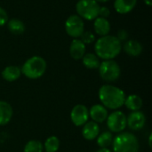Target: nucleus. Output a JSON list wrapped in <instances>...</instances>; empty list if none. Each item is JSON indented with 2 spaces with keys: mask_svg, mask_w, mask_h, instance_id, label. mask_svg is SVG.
I'll return each mask as SVG.
<instances>
[{
  "mask_svg": "<svg viewBox=\"0 0 152 152\" xmlns=\"http://www.w3.org/2000/svg\"><path fill=\"white\" fill-rule=\"evenodd\" d=\"M95 54L102 60H113L122 50V43L115 36H104L98 38L94 45Z\"/></svg>",
  "mask_w": 152,
  "mask_h": 152,
  "instance_id": "obj_1",
  "label": "nucleus"
},
{
  "mask_svg": "<svg viewBox=\"0 0 152 152\" xmlns=\"http://www.w3.org/2000/svg\"><path fill=\"white\" fill-rule=\"evenodd\" d=\"M99 99L106 109L118 110L120 109L126 99L125 92L119 87L111 85H103L99 89Z\"/></svg>",
  "mask_w": 152,
  "mask_h": 152,
  "instance_id": "obj_2",
  "label": "nucleus"
},
{
  "mask_svg": "<svg viewBox=\"0 0 152 152\" xmlns=\"http://www.w3.org/2000/svg\"><path fill=\"white\" fill-rule=\"evenodd\" d=\"M113 152H138L139 142L134 134L119 133L112 142Z\"/></svg>",
  "mask_w": 152,
  "mask_h": 152,
  "instance_id": "obj_3",
  "label": "nucleus"
},
{
  "mask_svg": "<svg viewBox=\"0 0 152 152\" xmlns=\"http://www.w3.org/2000/svg\"><path fill=\"white\" fill-rule=\"evenodd\" d=\"M21 74L29 79H37L41 77L46 70V61L40 56H33L28 59L22 65Z\"/></svg>",
  "mask_w": 152,
  "mask_h": 152,
  "instance_id": "obj_4",
  "label": "nucleus"
},
{
  "mask_svg": "<svg viewBox=\"0 0 152 152\" xmlns=\"http://www.w3.org/2000/svg\"><path fill=\"white\" fill-rule=\"evenodd\" d=\"M100 7L95 0H79L76 4V11L82 19L93 20L99 16Z\"/></svg>",
  "mask_w": 152,
  "mask_h": 152,
  "instance_id": "obj_5",
  "label": "nucleus"
},
{
  "mask_svg": "<svg viewBox=\"0 0 152 152\" xmlns=\"http://www.w3.org/2000/svg\"><path fill=\"white\" fill-rule=\"evenodd\" d=\"M100 77L106 82L117 81L121 74V69L117 61L114 60H105L99 66Z\"/></svg>",
  "mask_w": 152,
  "mask_h": 152,
  "instance_id": "obj_6",
  "label": "nucleus"
},
{
  "mask_svg": "<svg viewBox=\"0 0 152 152\" xmlns=\"http://www.w3.org/2000/svg\"><path fill=\"white\" fill-rule=\"evenodd\" d=\"M84 20L77 14L70 15L65 21V30L73 38H79L84 32Z\"/></svg>",
  "mask_w": 152,
  "mask_h": 152,
  "instance_id": "obj_7",
  "label": "nucleus"
},
{
  "mask_svg": "<svg viewBox=\"0 0 152 152\" xmlns=\"http://www.w3.org/2000/svg\"><path fill=\"white\" fill-rule=\"evenodd\" d=\"M107 126L113 133H122L126 127V117L124 112L116 110L107 118Z\"/></svg>",
  "mask_w": 152,
  "mask_h": 152,
  "instance_id": "obj_8",
  "label": "nucleus"
},
{
  "mask_svg": "<svg viewBox=\"0 0 152 152\" xmlns=\"http://www.w3.org/2000/svg\"><path fill=\"white\" fill-rule=\"evenodd\" d=\"M89 118V110L83 104H77L73 107L70 112V119L76 126H84Z\"/></svg>",
  "mask_w": 152,
  "mask_h": 152,
  "instance_id": "obj_9",
  "label": "nucleus"
},
{
  "mask_svg": "<svg viewBox=\"0 0 152 152\" xmlns=\"http://www.w3.org/2000/svg\"><path fill=\"white\" fill-rule=\"evenodd\" d=\"M146 123L145 115L140 111H132L126 118V126H128L133 131L141 130Z\"/></svg>",
  "mask_w": 152,
  "mask_h": 152,
  "instance_id": "obj_10",
  "label": "nucleus"
},
{
  "mask_svg": "<svg viewBox=\"0 0 152 152\" xmlns=\"http://www.w3.org/2000/svg\"><path fill=\"white\" fill-rule=\"evenodd\" d=\"M109 116L108 110L102 104H95L89 110V117L95 123L104 122Z\"/></svg>",
  "mask_w": 152,
  "mask_h": 152,
  "instance_id": "obj_11",
  "label": "nucleus"
},
{
  "mask_svg": "<svg viewBox=\"0 0 152 152\" xmlns=\"http://www.w3.org/2000/svg\"><path fill=\"white\" fill-rule=\"evenodd\" d=\"M100 133L99 125L94 121H87L82 129V135L87 141H93L98 137Z\"/></svg>",
  "mask_w": 152,
  "mask_h": 152,
  "instance_id": "obj_12",
  "label": "nucleus"
},
{
  "mask_svg": "<svg viewBox=\"0 0 152 152\" xmlns=\"http://www.w3.org/2000/svg\"><path fill=\"white\" fill-rule=\"evenodd\" d=\"M70 56L74 60H81L86 54V45L78 38H74L69 46Z\"/></svg>",
  "mask_w": 152,
  "mask_h": 152,
  "instance_id": "obj_13",
  "label": "nucleus"
},
{
  "mask_svg": "<svg viewBox=\"0 0 152 152\" xmlns=\"http://www.w3.org/2000/svg\"><path fill=\"white\" fill-rule=\"evenodd\" d=\"M137 0H115L114 8L119 14H126L136 6Z\"/></svg>",
  "mask_w": 152,
  "mask_h": 152,
  "instance_id": "obj_14",
  "label": "nucleus"
},
{
  "mask_svg": "<svg viewBox=\"0 0 152 152\" xmlns=\"http://www.w3.org/2000/svg\"><path fill=\"white\" fill-rule=\"evenodd\" d=\"M94 28L97 35H99L100 37H104L109 35L110 31V23L107 19L98 16L94 20Z\"/></svg>",
  "mask_w": 152,
  "mask_h": 152,
  "instance_id": "obj_15",
  "label": "nucleus"
},
{
  "mask_svg": "<svg viewBox=\"0 0 152 152\" xmlns=\"http://www.w3.org/2000/svg\"><path fill=\"white\" fill-rule=\"evenodd\" d=\"M13 111L12 106L4 101H0V126L7 125L12 117Z\"/></svg>",
  "mask_w": 152,
  "mask_h": 152,
  "instance_id": "obj_16",
  "label": "nucleus"
},
{
  "mask_svg": "<svg viewBox=\"0 0 152 152\" xmlns=\"http://www.w3.org/2000/svg\"><path fill=\"white\" fill-rule=\"evenodd\" d=\"M124 51L130 56L136 57L139 56L142 52V44L134 39L128 40L124 45Z\"/></svg>",
  "mask_w": 152,
  "mask_h": 152,
  "instance_id": "obj_17",
  "label": "nucleus"
},
{
  "mask_svg": "<svg viewBox=\"0 0 152 152\" xmlns=\"http://www.w3.org/2000/svg\"><path fill=\"white\" fill-rule=\"evenodd\" d=\"M21 75V70L17 66H7L2 71V77L8 82L17 80Z\"/></svg>",
  "mask_w": 152,
  "mask_h": 152,
  "instance_id": "obj_18",
  "label": "nucleus"
},
{
  "mask_svg": "<svg viewBox=\"0 0 152 152\" xmlns=\"http://www.w3.org/2000/svg\"><path fill=\"white\" fill-rule=\"evenodd\" d=\"M124 104L128 110L132 111H137L140 110L142 107V100L137 94H131L126 97Z\"/></svg>",
  "mask_w": 152,
  "mask_h": 152,
  "instance_id": "obj_19",
  "label": "nucleus"
},
{
  "mask_svg": "<svg viewBox=\"0 0 152 152\" xmlns=\"http://www.w3.org/2000/svg\"><path fill=\"white\" fill-rule=\"evenodd\" d=\"M82 61H83L84 66L89 69H98L101 63L98 56L95 53H86L82 58Z\"/></svg>",
  "mask_w": 152,
  "mask_h": 152,
  "instance_id": "obj_20",
  "label": "nucleus"
},
{
  "mask_svg": "<svg viewBox=\"0 0 152 152\" xmlns=\"http://www.w3.org/2000/svg\"><path fill=\"white\" fill-rule=\"evenodd\" d=\"M7 27L11 33L14 35H20L25 30L24 23L18 19H11L7 21Z\"/></svg>",
  "mask_w": 152,
  "mask_h": 152,
  "instance_id": "obj_21",
  "label": "nucleus"
},
{
  "mask_svg": "<svg viewBox=\"0 0 152 152\" xmlns=\"http://www.w3.org/2000/svg\"><path fill=\"white\" fill-rule=\"evenodd\" d=\"M60 144L59 138L55 135H52L45 140L44 149L46 152H57L60 149Z\"/></svg>",
  "mask_w": 152,
  "mask_h": 152,
  "instance_id": "obj_22",
  "label": "nucleus"
},
{
  "mask_svg": "<svg viewBox=\"0 0 152 152\" xmlns=\"http://www.w3.org/2000/svg\"><path fill=\"white\" fill-rule=\"evenodd\" d=\"M113 142V135L110 132H104L97 137V144L101 148H109Z\"/></svg>",
  "mask_w": 152,
  "mask_h": 152,
  "instance_id": "obj_23",
  "label": "nucleus"
},
{
  "mask_svg": "<svg viewBox=\"0 0 152 152\" xmlns=\"http://www.w3.org/2000/svg\"><path fill=\"white\" fill-rule=\"evenodd\" d=\"M23 151L24 152H43L44 145L39 141L31 140L26 143Z\"/></svg>",
  "mask_w": 152,
  "mask_h": 152,
  "instance_id": "obj_24",
  "label": "nucleus"
},
{
  "mask_svg": "<svg viewBox=\"0 0 152 152\" xmlns=\"http://www.w3.org/2000/svg\"><path fill=\"white\" fill-rule=\"evenodd\" d=\"M80 40L85 45L86 44H91V43L95 41V36L91 31H84L80 37Z\"/></svg>",
  "mask_w": 152,
  "mask_h": 152,
  "instance_id": "obj_25",
  "label": "nucleus"
},
{
  "mask_svg": "<svg viewBox=\"0 0 152 152\" xmlns=\"http://www.w3.org/2000/svg\"><path fill=\"white\" fill-rule=\"evenodd\" d=\"M8 14L4 9L0 7V26H4L8 21Z\"/></svg>",
  "mask_w": 152,
  "mask_h": 152,
  "instance_id": "obj_26",
  "label": "nucleus"
},
{
  "mask_svg": "<svg viewBox=\"0 0 152 152\" xmlns=\"http://www.w3.org/2000/svg\"><path fill=\"white\" fill-rule=\"evenodd\" d=\"M110 10L108 7H106V6L100 7V10H99V17L107 19L110 16Z\"/></svg>",
  "mask_w": 152,
  "mask_h": 152,
  "instance_id": "obj_27",
  "label": "nucleus"
},
{
  "mask_svg": "<svg viewBox=\"0 0 152 152\" xmlns=\"http://www.w3.org/2000/svg\"><path fill=\"white\" fill-rule=\"evenodd\" d=\"M128 37V32L126 29H120L118 33L117 38L122 43V41H126Z\"/></svg>",
  "mask_w": 152,
  "mask_h": 152,
  "instance_id": "obj_28",
  "label": "nucleus"
},
{
  "mask_svg": "<svg viewBox=\"0 0 152 152\" xmlns=\"http://www.w3.org/2000/svg\"><path fill=\"white\" fill-rule=\"evenodd\" d=\"M97 152H112L110 149H108V148H101L99 151Z\"/></svg>",
  "mask_w": 152,
  "mask_h": 152,
  "instance_id": "obj_29",
  "label": "nucleus"
},
{
  "mask_svg": "<svg viewBox=\"0 0 152 152\" xmlns=\"http://www.w3.org/2000/svg\"><path fill=\"white\" fill-rule=\"evenodd\" d=\"M144 3L148 5V6H151L152 4V0H143Z\"/></svg>",
  "mask_w": 152,
  "mask_h": 152,
  "instance_id": "obj_30",
  "label": "nucleus"
},
{
  "mask_svg": "<svg viewBox=\"0 0 152 152\" xmlns=\"http://www.w3.org/2000/svg\"><path fill=\"white\" fill-rule=\"evenodd\" d=\"M151 139H152V134H150V137H149V146H150V148H151L152 147Z\"/></svg>",
  "mask_w": 152,
  "mask_h": 152,
  "instance_id": "obj_31",
  "label": "nucleus"
},
{
  "mask_svg": "<svg viewBox=\"0 0 152 152\" xmlns=\"http://www.w3.org/2000/svg\"><path fill=\"white\" fill-rule=\"evenodd\" d=\"M97 3H106V2H108V1H110V0H95Z\"/></svg>",
  "mask_w": 152,
  "mask_h": 152,
  "instance_id": "obj_32",
  "label": "nucleus"
}]
</instances>
